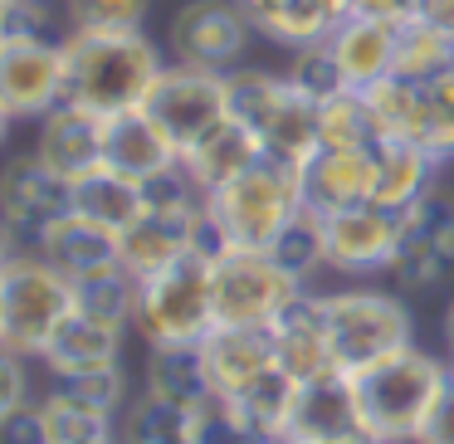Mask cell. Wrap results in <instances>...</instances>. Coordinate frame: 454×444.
I'll return each instance as SVG.
<instances>
[{"instance_id": "18", "label": "cell", "mask_w": 454, "mask_h": 444, "mask_svg": "<svg viewBox=\"0 0 454 444\" xmlns=\"http://www.w3.org/2000/svg\"><path fill=\"white\" fill-rule=\"evenodd\" d=\"M200 352H206L210 386H215L220 395L249 391L259 376L278 366L274 327H210V332L200 337Z\"/></svg>"}, {"instance_id": "9", "label": "cell", "mask_w": 454, "mask_h": 444, "mask_svg": "<svg viewBox=\"0 0 454 444\" xmlns=\"http://www.w3.org/2000/svg\"><path fill=\"white\" fill-rule=\"evenodd\" d=\"M249 40L254 25L239 11V0H186L167 25V59L230 74L245 64Z\"/></svg>"}, {"instance_id": "36", "label": "cell", "mask_w": 454, "mask_h": 444, "mask_svg": "<svg viewBox=\"0 0 454 444\" xmlns=\"http://www.w3.org/2000/svg\"><path fill=\"white\" fill-rule=\"evenodd\" d=\"M225 83H230V118L245 122V128L259 137V128L269 122V113H274L278 103H284L288 79H284V74H274V69H254V64H239V69H230V74H225Z\"/></svg>"}, {"instance_id": "15", "label": "cell", "mask_w": 454, "mask_h": 444, "mask_svg": "<svg viewBox=\"0 0 454 444\" xmlns=\"http://www.w3.org/2000/svg\"><path fill=\"white\" fill-rule=\"evenodd\" d=\"M303 200L317 215L372 206L376 200V147H323L303 167Z\"/></svg>"}, {"instance_id": "41", "label": "cell", "mask_w": 454, "mask_h": 444, "mask_svg": "<svg viewBox=\"0 0 454 444\" xmlns=\"http://www.w3.org/2000/svg\"><path fill=\"white\" fill-rule=\"evenodd\" d=\"M191 444H264V440L245 420V410L215 391L200 405H191Z\"/></svg>"}, {"instance_id": "34", "label": "cell", "mask_w": 454, "mask_h": 444, "mask_svg": "<svg viewBox=\"0 0 454 444\" xmlns=\"http://www.w3.org/2000/svg\"><path fill=\"white\" fill-rule=\"evenodd\" d=\"M118 434L128 444H191V410L152 391H137L118 420Z\"/></svg>"}, {"instance_id": "25", "label": "cell", "mask_w": 454, "mask_h": 444, "mask_svg": "<svg viewBox=\"0 0 454 444\" xmlns=\"http://www.w3.org/2000/svg\"><path fill=\"white\" fill-rule=\"evenodd\" d=\"M196 254V210L191 215H167V210H147L137 225L122 230V264L137 278H152L161 269L181 264Z\"/></svg>"}, {"instance_id": "51", "label": "cell", "mask_w": 454, "mask_h": 444, "mask_svg": "<svg viewBox=\"0 0 454 444\" xmlns=\"http://www.w3.org/2000/svg\"><path fill=\"white\" fill-rule=\"evenodd\" d=\"M337 444H381V440H372V434H352V440H337Z\"/></svg>"}, {"instance_id": "7", "label": "cell", "mask_w": 454, "mask_h": 444, "mask_svg": "<svg viewBox=\"0 0 454 444\" xmlns=\"http://www.w3.org/2000/svg\"><path fill=\"white\" fill-rule=\"evenodd\" d=\"M215 327H274V317L303 288L269 259V249H225L210 259Z\"/></svg>"}, {"instance_id": "49", "label": "cell", "mask_w": 454, "mask_h": 444, "mask_svg": "<svg viewBox=\"0 0 454 444\" xmlns=\"http://www.w3.org/2000/svg\"><path fill=\"white\" fill-rule=\"evenodd\" d=\"M420 20H430V25H440V30L454 35V0H425V15H420Z\"/></svg>"}, {"instance_id": "35", "label": "cell", "mask_w": 454, "mask_h": 444, "mask_svg": "<svg viewBox=\"0 0 454 444\" xmlns=\"http://www.w3.org/2000/svg\"><path fill=\"white\" fill-rule=\"evenodd\" d=\"M454 69V35L430 20L401 25V44H395V74L411 83H430Z\"/></svg>"}, {"instance_id": "11", "label": "cell", "mask_w": 454, "mask_h": 444, "mask_svg": "<svg viewBox=\"0 0 454 444\" xmlns=\"http://www.w3.org/2000/svg\"><path fill=\"white\" fill-rule=\"evenodd\" d=\"M327 225V274H337L342 284H372L386 278L401 254L405 239V215L386 206H356L342 215H323Z\"/></svg>"}, {"instance_id": "48", "label": "cell", "mask_w": 454, "mask_h": 444, "mask_svg": "<svg viewBox=\"0 0 454 444\" xmlns=\"http://www.w3.org/2000/svg\"><path fill=\"white\" fill-rule=\"evenodd\" d=\"M352 11L376 15V20H391V25H411L425 15V0H356Z\"/></svg>"}, {"instance_id": "13", "label": "cell", "mask_w": 454, "mask_h": 444, "mask_svg": "<svg viewBox=\"0 0 454 444\" xmlns=\"http://www.w3.org/2000/svg\"><path fill=\"white\" fill-rule=\"evenodd\" d=\"M103 142H108V118H98L93 108H79V103H59L35 122L30 152L50 171H59L64 181H79L93 167H103Z\"/></svg>"}, {"instance_id": "1", "label": "cell", "mask_w": 454, "mask_h": 444, "mask_svg": "<svg viewBox=\"0 0 454 444\" xmlns=\"http://www.w3.org/2000/svg\"><path fill=\"white\" fill-rule=\"evenodd\" d=\"M64 54H69V103L93 108L98 118L147 108L161 69L171 64L157 40H147V30H69Z\"/></svg>"}, {"instance_id": "42", "label": "cell", "mask_w": 454, "mask_h": 444, "mask_svg": "<svg viewBox=\"0 0 454 444\" xmlns=\"http://www.w3.org/2000/svg\"><path fill=\"white\" fill-rule=\"evenodd\" d=\"M69 30H147L152 0H59Z\"/></svg>"}, {"instance_id": "5", "label": "cell", "mask_w": 454, "mask_h": 444, "mask_svg": "<svg viewBox=\"0 0 454 444\" xmlns=\"http://www.w3.org/2000/svg\"><path fill=\"white\" fill-rule=\"evenodd\" d=\"M220 230H225L230 249H269L308 210L303 200V167L278 157H259L239 181L210 196Z\"/></svg>"}, {"instance_id": "2", "label": "cell", "mask_w": 454, "mask_h": 444, "mask_svg": "<svg viewBox=\"0 0 454 444\" xmlns=\"http://www.w3.org/2000/svg\"><path fill=\"white\" fill-rule=\"evenodd\" d=\"M454 366L444 352H425L420 342L405 352L386 356V362L356 371V401H362V425L372 440H420L430 410L440 405L444 386H450Z\"/></svg>"}, {"instance_id": "27", "label": "cell", "mask_w": 454, "mask_h": 444, "mask_svg": "<svg viewBox=\"0 0 454 444\" xmlns=\"http://www.w3.org/2000/svg\"><path fill=\"white\" fill-rule=\"evenodd\" d=\"M74 210L122 235L128 225H137V220L147 215V196H142L137 176H122L118 167L103 161V167H93L89 176L74 181Z\"/></svg>"}, {"instance_id": "29", "label": "cell", "mask_w": 454, "mask_h": 444, "mask_svg": "<svg viewBox=\"0 0 454 444\" xmlns=\"http://www.w3.org/2000/svg\"><path fill=\"white\" fill-rule=\"evenodd\" d=\"M288 79V74H284ZM259 142H264V157L294 161V167H308V161L323 152V137H317V103L303 98V93L288 83L284 103L269 113V122L259 128Z\"/></svg>"}, {"instance_id": "4", "label": "cell", "mask_w": 454, "mask_h": 444, "mask_svg": "<svg viewBox=\"0 0 454 444\" xmlns=\"http://www.w3.org/2000/svg\"><path fill=\"white\" fill-rule=\"evenodd\" d=\"M323 313H327V337H333L337 366L347 376L415 347L411 303L395 288H376V284L323 288Z\"/></svg>"}, {"instance_id": "30", "label": "cell", "mask_w": 454, "mask_h": 444, "mask_svg": "<svg viewBox=\"0 0 454 444\" xmlns=\"http://www.w3.org/2000/svg\"><path fill=\"white\" fill-rule=\"evenodd\" d=\"M298 386L303 381H294L284 366H274V371H264L249 391L230 395V401L245 410V420L254 425V434L264 444H288V420H294V405H298Z\"/></svg>"}, {"instance_id": "50", "label": "cell", "mask_w": 454, "mask_h": 444, "mask_svg": "<svg viewBox=\"0 0 454 444\" xmlns=\"http://www.w3.org/2000/svg\"><path fill=\"white\" fill-rule=\"evenodd\" d=\"M440 337H444V356L454 362V293H450V303H444V323H440Z\"/></svg>"}, {"instance_id": "20", "label": "cell", "mask_w": 454, "mask_h": 444, "mask_svg": "<svg viewBox=\"0 0 454 444\" xmlns=\"http://www.w3.org/2000/svg\"><path fill=\"white\" fill-rule=\"evenodd\" d=\"M395 44H401V25L352 11L342 25H337L333 40H327V50H333L337 64H342L347 83L362 93V89H372V83H381V79L395 74Z\"/></svg>"}, {"instance_id": "16", "label": "cell", "mask_w": 454, "mask_h": 444, "mask_svg": "<svg viewBox=\"0 0 454 444\" xmlns=\"http://www.w3.org/2000/svg\"><path fill=\"white\" fill-rule=\"evenodd\" d=\"M274 347H278V366L294 381H317L327 371H342L327 337V313H323V288H303L284 313L274 317Z\"/></svg>"}, {"instance_id": "54", "label": "cell", "mask_w": 454, "mask_h": 444, "mask_svg": "<svg viewBox=\"0 0 454 444\" xmlns=\"http://www.w3.org/2000/svg\"><path fill=\"white\" fill-rule=\"evenodd\" d=\"M450 366H454V362H450Z\"/></svg>"}, {"instance_id": "3", "label": "cell", "mask_w": 454, "mask_h": 444, "mask_svg": "<svg viewBox=\"0 0 454 444\" xmlns=\"http://www.w3.org/2000/svg\"><path fill=\"white\" fill-rule=\"evenodd\" d=\"M79 308L74 278L35 249H11L0 264V352L40 362L50 337Z\"/></svg>"}, {"instance_id": "40", "label": "cell", "mask_w": 454, "mask_h": 444, "mask_svg": "<svg viewBox=\"0 0 454 444\" xmlns=\"http://www.w3.org/2000/svg\"><path fill=\"white\" fill-rule=\"evenodd\" d=\"M288 83H294L303 98H313L317 108L323 103H333V98H342L352 83H347V74H342V64L333 59V50L327 44H308V50H294L288 54Z\"/></svg>"}, {"instance_id": "37", "label": "cell", "mask_w": 454, "mask_h": 444, "mask_svg": "<svg viewBox=\"0 0 454 444\" xmlns=\"http://www.w3.org/2000/svg\"><path fill=\"white\" fill-rule=\"evenodd\" d=\"M411 142H420L440 167H454V69L420 83V118Z\"/></svg>"}, {"instance_id": "17", "label": "cell", "mask_w": 454, "mask_h": 444, "mask_svg": "<svg viewBox=\"0 0 454 444\" xmlns=\"http://www.w3.org/2000/svg\"><path fill=\"white\" fill-rule=\"evenodd\" d=\"M259 40L284 44L288 54L308 44H327L337 25L352 15V0H239Z\"/></svg>"}, {"instance_id": "24", "label": "cell", "mask_w": 454, "mask_h": 444, "mask_svg": "<svg viewBox=\"0 0 454 444\" xmlns=\"http://www.w3.org/2000/svg\"><path fill=\"white\" fill-rule=\"evenodd\" d=\"M264 157V142L254 137V132L245 128V122L225 118L215 132H206V137L196 142V147L181 152V167L191 171V181H196L206 196H215V191H225L230 181H239L254 161Z\"/></svg>"}, {"instance_id": "46", "label": "cell", "mask_w": 454, "mask_h": 444, "mask_svg": "<svg viewBox=\"0 0 454 444\" xmlns=\"http://www.w3.org/2000/svg\"><path fill=\"white\" fill-rule=\"evenodd\" d=\"M0 444H50L40 405H30V410H20V415H0Z\"/></svg>"}, {"instance_id": "26", "label": "cell", "mask_w": 454, "mask_h": 444, "mask_svg": "<svg viewBox=\"0 0 454 444\" xmlns=\"http://www.w3.org/2000/svg\"><path fill=\"white\" fill-rule=\"evenodd\" d=\"M142 391L161 395V401H171V405H186V410L200 405L206 395H215L200 342H157V347H147V356H142Z\"/></svg>"}, {"instance_id": "8", "label": "cell", "mask_w": 454, "mask_h": 444, "mask_svg": "<svg viewBox=\"0 0 454 444\" xmlns=\"http://www.w3.org/2000/svg\"><path fill=\"white\" fill-rule=\"evenodd\" d=\"M59 103H69L64 40H50V35L0 40V113H5V122H40Z\"/></svg>"}, {"instance_id": "38", "label": "cell", "mask_w": 454, "mask_h": 444, "mask_svg": "<svg viewBox=\"0 0 454 444\" xmlns=\"http://www.w3.org/2000/svg\"><path fill=\"white\" fill-rule=\"evenodd\" d=\"M317 137H323V147H376L381 132H376V122H372L366 93L347 89L342 98L323 103V108H317Z\"/></svg>"}, {"instance_id": "22", "label": "cell", "mask_w": 454, "mask_h": 444, "mask_svg": "<svg viewBox=\"0 0 454 444\" xmlns=\"http://www.w3.org/2000/svg\"><path fill=\"white\" fill-rule=\"evenodd\" d=\"M103 161L118 167L122 176H161V171L181 167V147L171 142V132L152 118L147 108L137 113H118L108 118V142H103Z\"/></svg>"}, {"instance_id": "39", "label": "cell", "mask_w": 454, "mask_h": 444, "mask_svg": "<svg viewBox=\"0 0 454 444\" xmlns=\"http://www.w3.org/2000/svg\"><path fill=\"white\" fill-rule=\"evenodd\" d=\"M366 93V108H372V122L381 137H405L411 142L415 132V118H420V83L401 79V74H391V79L372 83Z\"/></svg>"}, {"instance_id": "19", "label": "cell", "mask_w": 454, "mask_h": 444, "mask_svg": "<svg viewBox=\"0 0 454 444\" xmlns=\"http://www.w3.org/2000/svg\"><path fill=\"white\" fill-rule=\"evenodd\" d=\"M35 254H44L59 274H69L74 284H79V278H89V274H103V269L122 264V235L108 225H98V220H89V215H79V210H69V215L54 220L40 235Z\"/></svg>"}, {"instance_id": "52", "label": "cell", "mask_w": 454, "mask_h": 444, "mask_svg": "<svg viewBox=\"0 0 454 444\" xmlns=\"http://www.w3.org/2000/svg\"><path fill=\"white\" fill-rule=\"evenodd\" d=\"M118 444H128V440H118Z\"/></svg>"}, {"instance_id": "31", "label": "cell", "mask_w": 454, "mask_h": 444, "mask_svg": "<svg viewBox=\"0 0 454 444\" xmlns=\"http://www.w3.org/2000/svg\"><path fill=\"white\" fill-rule=\"evenodd\" d=\"M269 259L294 278L298 288H317V278L327 274V225L317 210H303L298 220H288V230L269 245Z\"/></svg>"}, {"instance_id": "28", "label": "cell", "mask_w": 454, "mask_h": 444, "mask_svg": "<svg viewBox=\"0 0 454 444\" xmlns=\"http://www.w3.org/2000/svg\"><path fill=\"white\" fill-rule=\"evenodd\" d=\"M40 420H44V434L50 444H118V415L98 410V405L79 401L74 391L64 386H44L40 395Z\"/></svg>"}, {"instance_id": "47", "label": "cell", "mask_w": 454, "mask_h": 444, "mask_svg": "<svg viewBox=\"0 0 454 444\" xmlns=\"http://www.w3.org/2000/svg\"><path fill=\"white\" fill-rule=\"evenodd\" d=\"M420 444H454V376H450V386H444L440 405L430 410V420H425Z\"/></svg>"}, {"instance_id": "12", "label": "cell", "mask_w": 454, "mask_h": 444, "mask_svg": "<svg viewBox=\"0 0 454 444\" xmlns=\"http://www.w3.org/2000/svg\"><path fill=\"white\" fill-rule=\"evenodd\" d=\"M147 113L171 132V142L186 152L230 118V83H225V74H215V69H196V64L171 59L167 69H161L152 98H147Z\"/></svg>"}, {"instance_id": "10", "label": "cell", "mask_w": 454, "mask_h": 444, "mask_svg": "<svg viewBox=\"0 0 454 444\" xmlns=\"http://www.w3.org/2000/svg\"><path fill=\"white\" fill-rule=\"evenodd\" d=\"M74 210V181L50 171L35 152L5 161L0 176V215H5V254L11 249H35L40 235Z\"/></svg>"}, {"instance_id": "53", "label": "cell", "mask_w": 454, "mask_h": 444, "mask_svg": "<svg viewBox=\"0 0 454 444\" xmlns=\"http://www.w3.org/2000/svg\"><path fill=\"white\" fill-rule=\"evenodd\" d=\"M352 5H356V0H352Z\"/></svg>"}, {"instance_id": "6", "label": "cell", "mask_w": 454, "mask_h": 444, "mask_svg": "<svg viewBox=\"0 0 454 444\" xmlns=\"http://www.w3.org/2000/svg\"><path fill=\"white\" fill-rule=\"evenodd\" d=\"M215 327V293H210V259L191 254L161 274L142 278L137 323L132 332L147 347L157 342H200Z\"/></svg>"}, {"instance_id": "33", "label": "cell", "mask_w": 454, "mask_h": 444, "mask_svg": "<svg viewBox=\"0 0 454 444\" xmlns=\"http://www.w3.org/2000/svg\"><path fill=\"white\" fill-rule=\"evenodd\" d=\"M137 293H142V278L128 264H113L103 274H89L74 284L79 313L98 317V323H113V327H128V332L137 323Z\"/></svg>"}, {"instance_id": "45", "label": "cell", "mask_w": 454, "mask_h": 444, "mask_svg": "<svg viewBox=\"0 0 454 444\" xmlns=\"http://www.w3.org/2000/svg\"><path fill=\"white\" fill-rule=\"evenodd\" d=\"M50 0H0V40H30L50 35Z\"/></svg>"}, {"instance_id": "43", "label": "cell", "mask_w": 454, "mask_h": 444, "mask_svg": "<svg viewBox=\"0 0 454 444\" xmlns=\"http://www.w3.org/2000/svg\"><path fill=\"white\" fill-rule=\"evenodd\" d=\"M54 386H64V391H74L79 401L98 405V410L118 415L132 405V386H128V366L113 362V366H93V371H79V376H59Z\"/></svg>"}, {"instance_id": "32", "label": "cell", "mask_w": 454, "mask_h": 444, "mask_svg": "<svg viewBox=\"0 0 454 444\" xmlns=\"http://www.w3.org/2000/svg\"><path fill=\"white\" fill-rule=\"evenodd\" d=\"M391 288L405 298H420V293H454V254L434 239L420 235H405L401 239V254L391 264Z\"/></svg>"}, {"instance_id": "23", "label": "cell", "mask_w": 454, "mask_h": 444, "mask_svg": "<svg viewBox=\"0 0 454 444\" xmlns=\"http://www.w3.org/2000/svg\"><path fill=\"white\" fill-rule=\"evenodd\" d=\"M440 161L420 147V142H405V137H381L376 142V206L395 210H415L434 186H440Z\"/></svg>"}, {"instance_id": "21", "label": "cell", "mask_w": 454, "mask_h": 444, "mask_svg": "<svg viewBox=\"0 0 454 444\" xmlns=\"http://www.w3.org/2000/svg\"><path fill=\"white\" fill-rule=\"evenodd\" d=\"M122 347H128V327L98 323V317L74 308L69 323L50 337V347H44V356L35 366H40L50 381H59V376H79V371H93V366L122 362Z\"/></svg>"}, {"instance_id": "14", "label": "cell", "mask_w": 454, "mask_h": 444, "mask_svg": "<svg viewBox=\"0 0 454 444\" xmlns=\"http://www.w3.org/2000/svg\"><path fill=\"white\" fill-rule=\"evenodd\" d=\"M352 434H366L352 376L327 371L317 381L298 386V405H294V420H288V444H337V440H352Z\"/></svg>"}, {"instance_id": "44", "label": "cell", "mask_w": 454, "mask_h": 444, "mask_svg": "<svg viewBox=\"0 0 454 444\" xmlns=\"http://www.w3.org/2000/svg\"><path fill=\"white\" fill-rule=\"evenodd\" d=\"M30 356L0 352V376H5V395H0V415H20L30 405H40V391L30 386Z\"/></svg>"}]
</instances>
